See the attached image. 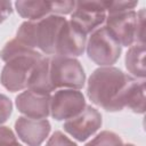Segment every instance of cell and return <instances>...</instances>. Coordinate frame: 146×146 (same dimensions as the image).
I'll list each match as a JSON object with an SVG mask.
<instances>
[{"label":"cell","instance_id":"cb8c5ba5","mask_svg":"<svg viewBox=\"0 0 146 146\" xmlns=\"http://www.w3.org/2000/svg\"><path fill=\"white\" fill-rule=\"evenodd\" d=\"M123 146H136V145H133L131 143H128V144H123Z\"/></svg>","mask_w":146,"mask_h":146},{"label":"cell","instance_id":"8992f818","mask_svg":"<svg viewBox=\"0 0 146 146\" xmlns=\"http://www.w3.org/2000/svg\"><path fill=\"white\" fill-rule=\"evenodd\" d=\"M86 51L88 57L100 67L115 64L122 52V47L110 34L105 25L90 33L87 40Z\"/></svg>","mask_w":146,"mask_h":146},{"label":"cell","instance_id":"44dd1931","mask_svg":"<svg viewBox=\"0 0 146 146\" xmlns=\"http://www.w3.org/2000/svg\"><path fill=\"white\" fill-rule=\"evenodd\" d=\"M13 113V103L3 94H0V125L3 124Z\"/></svg>","mask_w":146,"mask_h":146},{"label":"cell","instance_id":"5bb4252c","mask_svg":"<svg viewBox=\"0 0 146 146\" xmlns=\"http://www.w3.org/2000/svg\"><path fill=\"white\" fill-rule=\"evenodd\" d=\"M18 15L26 21H39L52 14V1H26L18 0L15 2Z\"/></svg>","mask_w":146,"mask_h":146},{"label":"cell","instance_id":"7402d4cb","mask_svg":"<svg viewBox=\"0 0 146 146\" xmlns=\"http://www.w3.org/2000/svg\"><path fill=\"white\" fill-rule=\"evenodd\" d=\"M74 7L75 1H52V14L59 16L72 14Z\"/></svg>","mask_w":146,"mask_h":146},{"label":"cell","instance_id":"52a82bcc","mask_svg":"<svg viewBox=\"0 0 146 146\" xmlns=\"http://www.w3.org/2000/svg\"><path fill=\"white\" fill-rule=\"evenodd\" d=\"M86 105V98L80 90L58 89L50 97V115L56 121H66L80 114Z\"/></svg>","mask_w":146,"mask_h":146},{"label":"cell","instance_id":"4fadbf2b","mask_svg":"<svg viewBox=\"0 0 146 146\" xmlns=\"http://www.w3.org/2000/svg\"><path fill=\"white\" fill-rule=\"evenodd\" d=\"M50 57L43 56L33 66L27 81V89L41 95H50L56 91L50 79Z\"/></svg>","mask_w":146,"mask_h":146},{"label":"cell","instance_id":"3957f363","mask_svg":"<svg viewBox=\"0 0 146 146\" xmlns=\"http://www.w3.org/2000/svg\"><path fill=\"white\" fill-rule=\"evenodd\" d=\"M66 21L64 16L54 14L39 21H25L19 25L16 39L42 55L55 56L56 42Z\"/></svg>","mask_w":146,"mask_h":146},{"label":"cell","instance_id":"d4e9b609","mask_svg":"<svg viewBox=\"0 0 146 146\" xmlns=\"http://www.w3.org/2000/svg\"><path fill=\"white\" fill-rule=\"evenodd\" d=\"M18 146H23V145H22V144H18Z\"/></svg>","mask_w":146,"mask_h":146},{"label":"cell","instance_id":"2e32d148","mask_svg":"<svg viewBox=\"0 0 146 146\" xmlns=\"http://www.w3.org/2000/svg\"><path fill=\"white\" fill-rule=\"evenodd\" d=\"M125 107L137 114L145 113V80L135 79L127 94Z\"/></svg>","mask_w":146,"mask_h":146},{"label":"cell","instance_id":"d6986e66","mask_svg":"<svg viewBox=\"0 0 146 146\" xmlns=\"http://www.w3.org/2000/svg\"><path fill=\"white\" fill-rule=\"evenodd\" d=\"M46 146H78L62 131H55L46 143Z\"/></svg>","mask_w":146,"mask_h":146},{"label":"cell","instance_id":"7c38bea8","mask_svg":"<svg viewBox=\"0 0 146 146\" xmlns=\"http://www.w3.org/2000/svg\"><path fill=\"white\" fill-rule=\"evenodd\" d=\"M50 95L36 94L26 89L15 98L19 113L31 119H47L50 115Z\"/></svg>","mask_w":146,"mask_h":146},{"label":"cell","instance_id":"9a60e30c","mask_svg":"<svg viewBox=\"0 0 146 146\" xmlns=\"http://www.w3.org/2000/svg\"><path fill=\"white\" fill-rule=\"evenodd\" d=\"M145 43H135L131 47H129L124 64L125 68L130 73V75L135 79L144 80L146 76V70H145Z\"/></svg>","mask_w":146,"mask_h":146},{"label":"cell","instance_id":"603a6c76","mask_svg":"<svg viewBox=\"0 0 146 146\" xmlns=\"http://www.w3.org/2000/svg\"><path fill=\"white\" fill-rule=\"evenodd\" d=\"M13 14V5L10 1H0V24L3 23Z\"/></svg>","mask_w":146,"mask_h":146},{"label":"cell","instance_id":"277c9868","mask_svg":"<svg viewBox=\"0 0 146 146\" xmlns=\"http://www.w3.org/2000/svg\"><path fill=\"white\" fill-rule=\"evenodd\" d=\"M144 22V8L139 11L127 10L108 14L105 19V27L121 47H131L135 43H145Z\"/></svg>","mask_w":146,"mask_h":146},{"label":"cell","instance_id":"8fae6325","mask_svg":"<svg viewBox=\"0 0 146 146\" xmlns=\"http://www.w3.org/2000/svg\"><path fill=\"white\" fill-rule=\"evenodd\" d=\"M51 130L50 122L47 119H31L19 116L15 122V131L27 146H41Z\"/></svg>","mask_w":146,"mask_h":146},{"label":"cell","instance_id":"5b68a950","mask_svg":"<svg viewBox=\"0 0 146 146\" xmlns=\"http://www.w3.org/2000/svg\"><path fill=\"white\" fill-rule=\"evenodd\" d=\"M49 70L55 90L58 88L80 90L84 86L86 73L82 64L76 58L51 56Z\"/></svg>","mask_w":146,"mask_h":146},{"label":"cell","instance_id":"9c48e42d","mask_svg":"<svg viewBox=\"0 0 146 146\" xmlns=\"http://www.w3.org/2000/svg\"><path fill=\"white\" fill-rule=\"evenodd\" d=\"M103 123L100 112L91 105H86L83 111L76 116L64 122V130L78 141H84L91 137Z\"/></svg>","mask_w":146,"mask_h":146},{"label":"cell","instance_id":"ba28073f","mask_svg":"<svg viewBox=\"0 0 146 146\" xmlns=\"http://www.w3.org/2000/svg\"><path fill=\"white\" fill-rule=\"evenodd\" d=\"M106 10L102 1H78L71 14L70 21L86 35L103 26L106 19Z\"/></svg>","mask_w":146,"mask_h":146},{"label":"cell","instance_id":"e0dca14e","mask_svg":"<svg viewBox=\"0 0 146 146\" xmlns=\"http://www.w3.org/2000/svg\"><path fill=\"white\" fill-rule=\"evenodd\" d=\"M84 146H123V141L117 133L110 130H103Z\"/></svg>","mask_w":146,"mask_h":146},{"label":"cell","instance_id":"6da1fadb","mask_svg":"<svg viewBox=\"0 0 146 146\" xmlns=\"http://www.w3.org/2000/svg\"><path fill=\"white\" fill-rule=\"evenodd\" d=\"M135 78L115 66L96 68L88 79L87 96L98 107L107 112H119L125 107L128 90Z\"/></svg>","mask_w":146,"mask_h":146},{"label":"cell","instance_id":"7a4b0ae2","mask_svg":"<svg viewBox=\"0 0 146 146\" xmlns=\"http://www.w3.org/2000/svg\"><path fill=\"white\" fill-rule=\"evenodd\" d=\"M44 55L27 47L16 38L9 40L0 51V58L6 63L0 73V82L11 92L27 88L29 76L35 63Z\"/></svg>","mask_w":146,"mask_h":146},{"label":"cell","instance_id":"ac0fdd59","mask_svg":"<svg viewBox=\"0 0 146 146\" xmlns=\"http://www.w3.org/2000/svg\"><path fill=\"white\" fill-rule=\"evenodd\" d=\"M106 14H116L127 10H135L138 1H102Z\"/></svg>","mask_w":146,"mask_h":146},{"label":"cell","instance_id":"ffe728a7","mask_svg":"<svg viewBox=\"0 0 146 146\" xmlns=\"http://www.w3.org/2000/svg\"><path fill=\"white\" fill-rule=\"evenodd\" d=\"M18 144L14 131L6 125H0V146H18Z\"/></svg>","mask_w":146,"mask_h":146},{"label":"cell","instance_id":"30bf717a","mask_svg":"<svg viewBox=\"0 0 146 146\" xmlns=\"http://www.w3.org/2000/svg\"><path fill=\"white\" fill-rule=\"evenodd\" d=\"M86 46H87V35L68 19L64 24L58 35L56 42L55 56L75 58L84 52Z\"/></svg>","mask_w":146,"mask_h":146}]
</instances>
